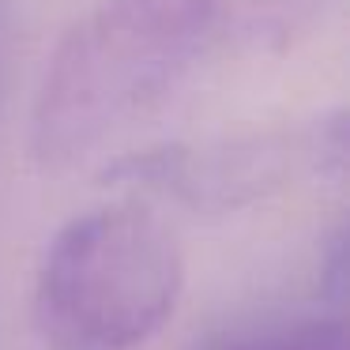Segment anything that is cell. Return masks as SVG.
I'll return each instance as SVG.
<instances>
[{
    "instance_id": "1",
    "label": "cell",
    "mask_w": 350,
    "mask_h": 350,
    "mask_svg": "<svg viewBox=\"0 0 350 350\" xmlns=\"http://www.w3.org/2000/svg\"><path fill=\"white\" fill-rule=\"evenodd\" d=\"M211 19L215 0H98L49 57L31 117L34 159L68 170L159 109Z\"/></svg>"
},
{
    "instance_id": "3",
    "label": "cell",
    "mask_w": 350,
    "mask_h": 350,
    "mask_svg": "<svg viewBox=\"0 0 350 350\" xmlns=\"http://www.w3.org/2000/svg\"><path fill=\"white\" fill-rule=\"evenodd\" d=\"M342 124L309 132H249L132 151L106 166L102 181L170 200L192 215H226L286 189L301 174L342 166Z\"/></svg>"
},
{
    "instance_id": "2",
    "label": "cell",
    "mask_w": 350,
    "mask_h": 350,
    "mask_svg": "<svg viewBox=\"0 0 350 350\" xmlns=\"http://www.w3.org/2000/svg\"><path fill=\"white\" fill-rule=\"evenodd\" d=\"M185 252L170 222L139 200L68 219L42 252L31 327L46 350H144L174 320Z\"/></svg>"
},
{
    "instance_id": "4",
    "label": "cell",
    "mask_w": 350,
    "mask_h": 350,
    "mask_svg": "<svg viewBox=\"0 0 350 350\" xmlns=\"http://www.w3.org/2000/svg\"><path fill=\"white\" fill-rule=\"evenodd\" d=\"M196 350H347V332L339 320H286L222 332Z\"/></svg>"
}]
</instances>
